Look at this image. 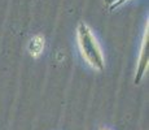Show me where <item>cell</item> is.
I'll list each match as a JSON object with an SVG mask.
<instances>
[{"mask_svg":"<svg viewBox=\"0 0 149 130\" xmlns=\"http://www.w3.org/2000/svg\"><path fill=\"white\" fill-rule=\"evenodd\" d=\"M78 34H79V44H81V50H82L83 56L86 57V60L92 66L101 69L102 68L101 53H100V50L96 44V40L91 35L87 26L82 24L79 26Z\"/></svg>","mask_w":149,"mask_h":130,"instance_id":"cell-1","label":"cell"},{"mask_svg":"<svg viewBox=\"0 0 149 130\" xmlns=\"http://www.w3.org/2000/svg\"><path fill=\"white\" fill-rule=\"evenodd\" d=\"M43 47H44V39H43L40 35L35 37L34 39H31L30 52H31L33 56H38V55H40V52L43 51Z\"/></svg>","mask_w":149,"mask_h":130,"instance_id":"cell-2","label":"cell"}]
</instances>
